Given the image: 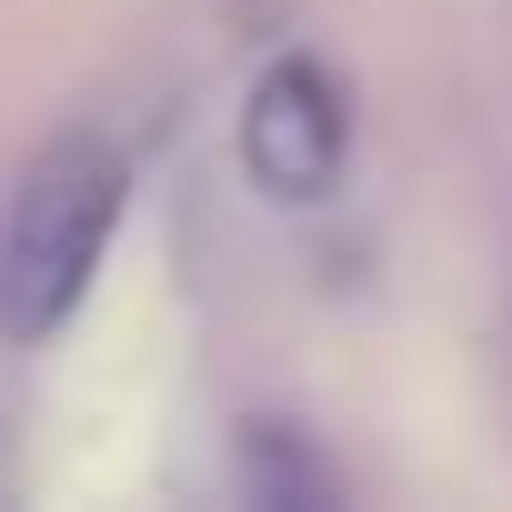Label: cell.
<instances>
[{
	"instance_id": "1",
	"label": "cell",
	"mask_w": 512,
	"mask_h": 512,
	"mask_svg": "<svg viewBox=\"0 0 512 512\" xmlns=\"http://www.w3.org/2000/svg\"><path fill=\"white\" fill-rule=\"evenodd\" d=\"M111 231H121V151L51 141L0 211V332H21V342L61 332L101 272Z\"/></svg>"
},
{
	"instance_id": "2",
	"label": "cell",
	"mask_w": 512,
	"mask_h": 512,
	"mask_svg": "<svg viewBox=\"0 0 512 512\" xmlns=\"http://www.w3.org/2000/svg\"><path fill=\"white\" fill-rule=\"evenodd\" d=\"M352 161V101L322 61H272L241 101V171L262 181L272 201H322Z\"/></svg>"
}]
</instances>
